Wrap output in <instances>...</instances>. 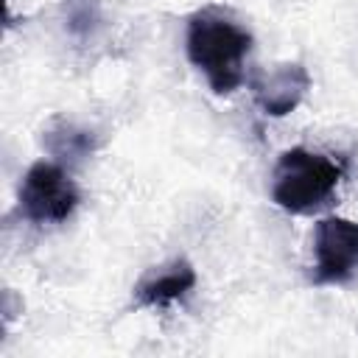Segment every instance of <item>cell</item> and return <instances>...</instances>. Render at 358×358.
<instances>
[{
	"label": "cell",
	"mask_w": 358,
	"mask_h": 358,
	"mask_svg": "<svg viewBox=\"0 0 358 358\" xmlns=\"http://www.w3.org/2000/svg\"><path fill=\"white\" fill-rule=\"evenodd\" d=\"M249 90H252V98L263 115L285 117L308 95L310 76H308L305 64L285 62V64H277L271 70H255L249 76Z\"/></svg>",
	"instance_id": "obj_5"
},
{
	"label": "cell",
	"mask_w": 358,
	"mask_h": 358,
	"mask_svg": "<svg viewBox=\"0 0 358 358\" xmlns=\"http://www.w3.org/2000/svg\"><path fill=\"white\" fill-rule=\"evenodd\" d=\"M81 193L70 173L53 162H34L17 193V210L31 224H62L78 207Z\"/></svg>",
	"instance_id": "obj_3"
},
{
	"label": "cell",
	"mask_w": 358,
	"mask_h": 358,
	"mask_svg": "<svg viewBox=\"0 0 358 358\" xmlns=\"http://www.w3.org/2000/svg\"><path fill=\"white\" fill-rule=\"evenodd\" d=\"M42 148L56 157L59 162H67V165H78L84 162L90 154H95L98 148V134L92 129H84L62 115L50 117L48 126L42 129Z\"/></svg>",
	"instance_id": "obj_7"
},
{
	"label": "cell",
	"mask_w": 358,
	"mask_h": 358,
	"mask_svg": "<svg viewBox=\"0 0 358 358\" xmlns=\"http://www.w3.org/2000/svg\"><path fill=\"white\" fill-rule=\"evenodd\" d=\"M347 162L341 157L288 148L280 154L271 173V201L294 215H308L330 201L344 179Z\"/></svg>",
	"instance_id": "obj_2"
},
{
	"label": "cell",
	"mask_w": 358,
	"mask_h": 358,
	"mask_svg": "<svg viewBox=\"0 0 358 358\" xmlns=\"http://www.w3.org/2000/svg\"><path fill=\"white\" fill-rule=\"evenodd\" d=\"M313 285H344L358 277V221L327 215L313 229Z\"/></svg>",
	"instance_id": "obj_4"
},
{
	"label": "cell",
	"mask_w": 358,
	"mask_h": 358,
	"mask_svg": "<svg viewBox=\"0 0 358 358\" xmlns=\"http://www.w3.org/2000/svg\"><path fill=\"white\" fill-rule=\"evenodd\" d=\"M64 14H67V31L73 36H78V39L92 36V31L101 22L98 0H67Z\"/></svg>",
	"instance_id": "obj_8"
},
{
	"label": "cell",
	"mask_w": 358,
	"mask_h": 358,
	"mask_svg": "<svg viewBox=\"0 0 358 358\" xmlns=\"http://www.w3.org/2000/svg\"><path fill=\"white\" fill-rule=\"evenodd\" d=\"M196 285V268L176 257L159 268H151L134 285V308H168Z\"/></svg>",
	"instance_id": "obj_6"
},
{
	"label": "cell",
	"mask_w": 358,
	"mask_h": 358,
	"mask_svg": "<svg viewBox=\"0 0 358 358\" xmlns=\"http://www.w3.org/2000/svg\"><path fill=\"white\" fill-rule=\"evenodd\" d=\"M252 45V34L218 6H204L187 20L185 53L215 95H232L243 84Z\"/></svg>",
	"instance_id": "obj_1"
}]
</instances>
